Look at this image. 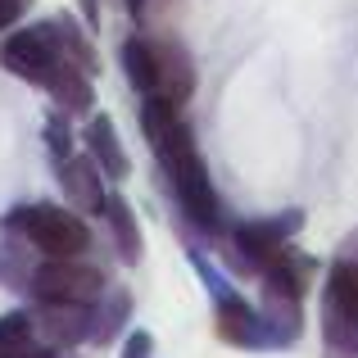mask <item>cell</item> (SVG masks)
<instances>
[{
  "mask_svg": "<svg viewBox=\"0 0 358 358\" xmlns=\"http://www.w3.org/2000/svg\"><path fill=\"white\" fill-rule=\"evenodd\" d=\"M78 5H82V23L91 32H100V0H78Z\"/></svg>",
  "mask_w": 358,
  "mask_h": 358,
  "instance_id": "obj_24",
  "label": "cell"
},
{
  "mask_svg": "<svg viewBox=\"0 0 358 358\" xmlns=\"http://www.w3.org/2000/svg\"><path fill=\"white\" fill-rule=\"evenodd\" d=\"M59 358H73V354H69V350H64V354H59Z\"/></svg>",
  "mask_w": 358,
  "mask_h": 358,
  "instance_id": "obj_26",
  "label": "cell"
},
{
  "mask_svg": "<svg viewBox=\"0 0 358 358\" xmlns=\"http://www.w3.org/2000/svg\"><path fill=\"white\" fill-rule=\"evenodd\" d=\"M259 313L268 317L277 350H290V345H299V336H304V299L281 295V290H259Z\"/></svg>",
  "mask_w": 358,
  "mask_h": 358,
  "instance_id": "obj_15",
  "label": "cell"
},
{
  "mask_svg": "<svg viewBox=\"0 0 358 358\" xmlns=\"http://www.w3.org/2000/svg\"><path fill=\"white\" fill-rule=\"evenodd\" d=\"M141 131L150 141V155L159 159V173H164L182 218L204 241H227V209H222L218 191H213L209 164L200 159V145H195L191 122L182 118V105L141 100Z\"/></svg>",
  "mask_w": 358,
  "mask_h": 358,
  "instance_id": "obj_1",
  "label": "cell"
},
{
  "mask_svg": "<svg viewBox=\"0 0 358 358\" xmlns=\"http://www.w3.org/2000/svg\"><path fill=\"white\" fill-rule=\"evenodd\" d=\"M118 64L127 73V87L141 100L186 105L195 96V82H200L191 50H186L182 36H173V27H136L118 45Z\"/></svg>",
  "mask_w": 358,
  "mask_h": 358,
  "instance_id": "obj_2",
  "label": "cell"
},
{
  "mask_svg": "<svg viewBox=\"0 0 358 358\" xmlns=\"http://www.w3.org/2000/svg\"><path fill=\"white\" fill-rule=\"evenodd\" d=\"M41 141H45V150H50V159L59 164V159H69V155H78V136H73V118L69 114H59V109H50L41 122Z\"/></svg>",
  "mask_w": 358,
  "mask_h": 358,
  "instance_id": "obj_19",
  "label": "cell"
},
{
  "mask_svg": "<svg viewBox=\"0 0 358 358\" xmlns=\"http://www.w3.org/2000/svg\"><path fill=\"white\" fill-rule=\"evenodd\" d=\"M27 5H32V0H0V32L18 27V18L27 14Z\"/></svg>",
  "mask_w": 358,
  "mask_h": 358,
  "instance_id": "obj_23",
  "label": "cell"
},
{
  "mask_svg": "<svg viewBox=\"0 0 358 358\" xmlns=\"http://www.w3.org/2000/svg\"><path fill=\"white\" fill-rule=\"evenodd\" d=\"M55 177H59V191H64V204H69V209H78L82 218H100V213H105V200H109L105 182L109 177L100 173V164L87 150L59 159V164H55Z\"/></svg>",
  "mask_w": 358,
  "mask_h": 358,
  "instance_id": "obj_9",
  "label": "cell"
},
{
  "mask_svg": "<svg viewBox=\"0 0 358 358\" xmlns=\"http://www.w3.org/2000/svg\"><path fill=\"white\" fill-rule=\"evenodd\" d=\"M299 231H304V209H281V213H263V218L231 222L227 227V263H231V272L259 281V272L268 268Z\"/></svg>",
  "mask_w": 358,
  "mask_h": 358,
  "instance_id": "obj_5",
  "label": "cell"
},
{
  "mask_svg": "<svg viewBox=\"0 0 358 358\" xmlns=\"http://www.w3.org/2000/svg\"><path fill=\"white\" fill-rule=\"evenodd\" d=\"M45 96L55 100V109L59 114H69V118H91L96 114V78L91 73H82V69H59V78L45 87Z\"/></svg>",
  "mask_w": 358,
  "mask_h": 358,
  "instance_id": "obj_16",
  "label": "cell"
},
{
  "mask_svg": "<svg viewBox=\"0 0 358 358\" xmlns=\"http://www.w3.org/2000/svg\"><path fill=\"white\" fill-rule=\"evenodd\" d=\"M0 69L9 78L27 82V87H50L59 78V69H69L59 50V36H55V18H41V23L27 27H9V36L0 41Z\"/></svg>",
  "mask_w": 358,
  "mask_h": 358,
  "instance_id": "obj_6",
  "label": "cell"
},
{
  "mask_svg": "<svg viewBox=\"0 0 358 358\" xmlns=\"http://www.w3.org/2000/svg\"><path fill=\"white\" fill-rule=\"evenodd\" d=\"M105 227H109V245H114V254H118V263L122 268H136L141 263V254H145V236H141V222H136V209H131L127 200H122L118 191H109V200H105Z\"/></svg>",
  "mask_w": 358,
  "mask_h": 358,
  "instance_id": "obj_12",
  "label": "cell"
},
{
  "mask_svg": "<svg viewBox=\"0 0 358 358\" xmlns=\"http://www.w3.org/2000/svg\"><path fill=\"white\" fill-rule=\"evenodd\" d=\"M55 36H59V50H64V59H69L73 69L100 78V50H96V41H91L87 23H78L73 14H55Z\"/></svg>",
  "mask_w": 358,
  "mask_h": 358,
  "instance_id": "obj_18",
  "label": "cell"
},
{
  "mask_svg": "<svg viewBox=\"0 0 358 358\" xmlns=\"http://www.w3.org/2000/svg\"><path fill=\"white\" fill-rule=\"evenodd\" d=\"M122 9L131 14L136 27H168L173 14L182 9V0H122Z\"/></svg>",
  "mask_w": 358,
  "mask_h": 358,
  "instance_id": "obj_21",
  "label": "cell"
},
{
  "mask_svg": "<svg viewBox=\"0 0 358 358\" xmlns=\"http://www.w3.org/2000/svg\"><path fill=\"white\" fill-rule=\"evenodd\" d=\"M0 231H14L32 245L41 259H82V254L96 250V236H91V222L82 218L69 204H14L9 213H0Z\"/></svg>",
  "mask_w": 358,
  "mask_h": 358,
  "instance_id": "obj_3",
  "label": "cell"
},
{
  "mask_svg": "<svg viewBox=\"0 0 358 358\" xmlns=\"http://www.w3.org/2000/svg\"><path fill=\"white\" fill-rule=\"evenodd\" d=\"M322 358H358V259L331 254L317 290Z\"/></svg>",
  "mask_w": 358,
  "mask_h": 358,
  "instance_id": "obj_4",
  "label": "cell"
},
{
  "mask_svg": "<svg viewBox=\"0 0 358 358\" xmlns=\"http://www.w3.org/2000/svg\"><path fill=\"white\" fill-rule=\"evenodd\" d=\"M186 259H191L195 277L204 281V290L213 295V304H218V299H227V295H236V286H231V277H227V272H222V268H218L213 259H204V250H200V245H191V250H186Z\"/></svg>",
  "mask_w": 358,
  "mask_h": 358,
  "instance_id": "obj_20",
  "label": "cell"
},
{
  "mask_svg": "<svg viewBox=\"0 0 358 358\" xmlns=\"http://www.w3.org/2000/svg\"><path fill=\"white\" fill-rule=\"evenodd\" d=\"M122 358H155V336L150 331H127L122 336Z\"/></svg>",
  "mask_w": 358,
  "mask_h": 358,
  "instance_id": "obj_22",
  "label": "cell"
},
{
  "mask_svg": "<svg viewBox=\"0 0 358 358\" xmlns=\"http://www.w3.org/2000/svg\"><path fill=\"white\" fill-rule=\"evenodd\" d=\"M105 290V268L82 254V259H41L27 295H32V304H96Z\"/></svg>",
  "mask_w": 358,
  "mask_h": 358,
  "instance_id": "obj_7",
  "label": "cell"
},
{
  "mask_svg": "<svg viewBox=\"0 0 358 358\" xmlns=\"http://www.w3.org/2000/svg\"><path fill=\"white\" fill-rule=\"evenodd\" d=\"M131 322V290L127 286H109L105 295L91 304V345H114L118 336H127Z\"/></svg>",
  "mask_w": 358,
  "mask_h": 358,
  "instance_id": "obj_14",
  "label": "cell"
},
{
  "mask_svg": "<svg viewBox=\"0 0 358 358\" xmlns=\"http://www.w3.org/2000/svg\"><path fill=\"white\" fill-rule=\"evenodd\" d=\"M213 331H218V341L231 345V350H259V354H272V350H277L268 317H263L259 304H250L241 290L213 304Z\"/></svg>",
  "mask_w": 358,
  "mask_h": 358,
  "instance_id": "obj_8",
  "label": "cell"
},
{
  "mask_svg": "<svg viewBox=\"0 0 358 358\" xmlns=\"http://www.w3.org/2000/svg\"><path fill=\"white\" fill-rule=\"evenodd\" d=\"M32 331L55 350L91 345V304H32Z\"/></svg>",
  "mask_w": 358,
  "mask_h": 358,
  "instance_id": "obj_10",
  "label": "cell"
},
{
  "mask_svg": "<svg viewBox=\"0 0 358 358\" xmlns=\"http://www.w3.org/2000/svg\"><path fill=\"white\" fill-rule=\"evenodd\" d=\"M82 145H87V155L100 164V173H105L109 182H127V177H131V155H127V145L118 141V122L109 114H91L87 118Z\"/></svg>",
  "mask_w": 358,
  "mask_h": 358,
  "instance_id": "obj_11",
  "label": "cell"
},
{
  "mask_svg": "<svg viewBox=\"0 0 358 358\" xmlns=\"http://www.w3.org/2000/svg\"><path fill=\"white\" fill-rule=\"evenodd\" d=\"M64 350L45 345L32 331V308H9L0 313V358H59Z\"/></svg>",
  "mask_w": 358,
  "mask_h": 358,
  "instance_id": "obj_13",
  "label": "cell"
},
{
  "mask_svg": "<svg viewBox=\"0 0 358 358\" xmlns=\"http://www.w3.org/2000/svg\"><path fill=\"white\" fill-rule=\"evenodd\" d=\"M36 263H41V254H36L23 236L5 231V241H0V290H18V295H27Z\"/></svg>",
  "mask_w": 358,
  "mask_h": 358,
  "instance_id": "obj_17",
  "label": "cell"
},
{
  "mask_svg": "<svg viewBox=\"0 0 358 358\" xmlns=\"http://www.w3.org/2000/svg\"><path fill=\"white\" fill-rule=\"evenodd\" d=\"M336 254H345V259H358V227H354L341 245H336Z\"/></svg>",
  "mask_w": 358,
  "mask_h": 358,
  "instance_id": "obj_25",
  "label": "cell"
}]
</instances>
